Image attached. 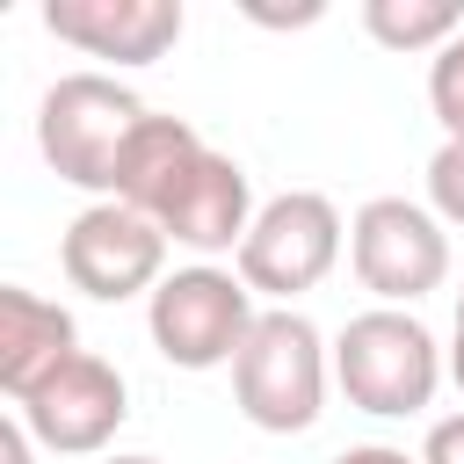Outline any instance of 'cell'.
<instances>
[{
	"instance_id": "5bb4252c",
	"label": "cell",
	"mask_w": 464,
	"mask_h": 464,
	"mask_svg": "<svg viewBox=\"0 0 464 464\" xmlns=\"http://www.w3.org/2000/svg\"><path fill=\"white\" fill-rule=\"evenodd\" d=\"M428 109H435L442 138H464V36H450L428 58Z\"/></svg>"
},
{
	"instance_id": "e0dca14e",
	"label": "cell",
	"mask_w": 464,
	"mask_h": 464,
	"mask_svg": "<svg viewBox=\"0 0 464 464\" xmlns=\"http://www.w3.org/2000/svg\"><path fill=\"white\" fill-rule=\"evenodd\" d=\"M29 450H36V435L22 428V413H7L0 420V464H29Z\"/></svg>"
},
{
	"instance_id": "4fadbf2b",
	"label": "cell",
	"mask_w": 464,
	"mask_h": 464,
	"mask_svg": "<svg viewBox=\"0 0 464 464\" xmlns=\"http://www.w3.org/2000/svg\"><path fill=\"white\" fill-rule=\"evenodd\" d=\"M362 29L384 51H442L450 36H464V7L457 0H362Z\"/></svg>"
},
{
	"instance_id": "9c48e42d",
	"label": "cell",
	"mask_w": 464,
	"mask_h": 464,
	"mask_svg": "<svg viewBox=\"0 0 464 464\" xmlns=\"http://www.w3.org/2000/svg\"><path fill=\"white\" fill-rule=\"evenodd\" d=\"M254 181H246V167L232 160V152H218V145H203L174 181H167V196L145 210L160 232H167V246H188V254H239L246 246V232H254Z\"/></svg>"
},
{
	"instance_id": "3957f363",
	"label": "cell",
	"mask_w": 464,
	"mask_h": 464,
	"mask_svg": "<svg viewBox=\"0 0 464 464\" xmlns=\"http://www.w3.org/2000/svg\"><path fill=\"white\" fill-rule=\"evenodd\" d=\"M145 116L152 109L116 72H65L36 102V152L51 160L58 181H72L94 203H109L116 196V167H123V145H130V130Z\"/></svg>"
},
{
	"instance_id": "ffe728a7",
	"label": "cell",
	"mask_w": 464,
	"mask_h": 464,
	"mask_svg": "<svg viewBox=\"0 0 464 464\" xmlns=\"http://www.w3.org/2000/svg\"><path fill=\"white\" fill-rule=\"evenodd\" d=\"M109 464H160V457H109Z\"/></svg>"
},
{
	"instance_id": "5b68a950",
	"label": "cell",
	"mask_w": 464,
	"mask_h": 464,
	"mask_svg": "<svg viewBox=\"0 0 464 464\" xmlns=\"http://www.w3.org/2000/svg\"><path fill=\"white\" fill-rule=\"evenodd\" d=\"M341 246H348L341 210L319 188H283V196H268L254 210V232H246V246L232 261H239V283L254 297L290 304V297H304V290H319L334 276Z\"/></svg>"
},
{
	"instance_id": "ba28073f",
	"label": "cell",
	"mask_w": 464,
	"mask_h": 464,
	"mask_svg": "<svg viewBox=\"0 0 464 464\" xmlns=\"http://www.w3.org/2000/svg\"><path fill=\"white\" fill-rule=\"evenodd\" d=\"M14 413H22V428L36 435V450H51V457H94V450H109L116 428L130 420V384H123V370H116L109 355L80 348V355H65L44 384H29V392L14 399Z\"/></svg>"
},
{
	"instance_id": "9a60e30c",
	"label": "cell",
	"mask_w": 464,
	"mask_h": 464,
	"mask_svg": "<svg viewBox=\"0 0 464 464\" xmlns=\"http://www.w3.org/2000/svg\"><path fill=\"white\" fill-rule=\"evenodd\" d=\"M428 210L442 225H464V138H442L428 160Z\"/></svg>"
},
{
	"instance_id": "52a82bcc",
	"label": "cell",
	"mask_w": 464,
	"mask_h": 464,
	"mask_svg": "<svg viewBox=\"0 0 464 464\" xmlns=\"http://www.w3.org/2000/svg\"><path fill=\"white\" fill-rule=\"evenodd\" d=\"M58 268L94 304L152 297L167 283V232L130 203H87L58 239Z\"/></svg>"
},
{
	"instance_id": "44dd1931",
	"label": "cell",
	"mask_w": 464,
	"mask_h": 464,
	"mask_svg": "<svg viewBox=\"0 0 464 464\" xmlns=\"http://www.w3.org/2000/svg\"><path fill=\"white\" fill-rule=\"evenodd\" d=\"M457 326H464V290H457Z\"/></svg>"
},
{
	"instance_id": "7a4b0ae2",
	"label": "cell",
	"mask_w": 464,
	"mask_h": 464,
	"mask_svg": "<svg viewBox=\"0 0 464 464\" xmlns=\"http://www.w3.org/2000/svg\"><path fill=\"white\" fill-rule=\"evenodd\" d=\"M334 348L297 304H268L232 362V399L261 435H304L326 413Z\"/></svg>"
},
{
	"instance_id": "ac0fdd59",
	"label": "cell",
	"mask_w": 464,
	"mask_h": 464,
	"mask_svg": "<svg viewBox=\"0 0 464 464\" xmlns=\"http://www.w3.org/2000/svg\"><path fill=\"white\" fill-rule=\"evenodd\" d=\"M334 464H420V457H406V450H392V442H355V450H341Z\"/></svg>"
},
{
	"instance_id": "2e32d148",
	"label": "cell",
	"mask_w": 464,
	"mask_h": 464,
	"mask_svg": "<svg viewBox=\"0 0 464 464\" xmlns=\"http://www.w3.org/2000/svg\"><path fill=\"white\" fill-rule=\"evenodd\" d=\"M420 464H464V413H442L420 442Z\"/></svg>"
},
{
	"instance_id": "8fae6325",
	"label": "cell",
	"mask_w": 464,
	"mask_h": 464,
	"mask_svg": "<svg viewBox=\"0 0 464 464\" xmlns=\"http://www.w3.org/2000/svg\"><path fill=\"white\" fill-rule=\"evenodd\" d=\"M65 355H80V326L65 304L22 290V283H0V392L22 399L29 384H44Z\"/></svg>"
},
{
	"instance_id": "277c9868",
	"label": "cell",
	"mask_w": 464,
	"mask_h": 464,
	"mask_svg": "<svg viewBox=\"0 0 464 464\" xmlns=\"http://www.w3.org/2000/svg\"><path fill=\"white\" fill-rule=\"evenodd\" d=\"M254 290L239 283V268L218 261H188L174 268L152 297H145V334L174 370H225L239 362L246 334H254Z\"/></svg>"
},
{
	"instance_id": "8992f818",
	"label": "cell",
	"mask_w": 464,
	"mask_h": 464,
	"mask_svg": "<svg viewBox=\"0 0 464 464\" xmlns=\"http://www.w3.org/2000/svg\"><path fill=\"white\" fill-rule=\"evenodd\" d=\"M348 268L377 304H420L428 290L450 283V225L428 203L406 196H370L348 218Z\"/></svg>"
},
{
	"instance_id": "7c38bea8",
	"label": "cell",
	"mask_w": 464,
	"mask_h": 464,
	"mask_svg": "<svg viewBox=\"0 0 464 464\" xmlns=\"http://www.w3.org/2000/svg\"><path fill=\"white\" fill-rule=\"evenodd\" d=\"M196 152H203V130L181 123V116H160V109H152V116L130 130V145H123V167H116V196H109V203L152 210V203L167 196V181H174Z\"/></svg>"
},
{
	"instance_id": "30bf717a",
	"label": "cell",
	"mask_w": 464,
	"mask_h": 464,
	"mask_svg": "<svg viewBox=\"0 0 464 464\" xmlns=\"http://www.w3.org/2000/svg\"><path fill=\"white\" fill-rule=\"evenodd\" d=\"M181 0H44V29L109 65H152L181 44Z\"/></svg>"
},
{
	"instance_id": "d6986e66",
	"label": "cell",
	"mask_w": 464,
	"mask_h": 464,
	"mask_svg": "<svg viewBox=\"0 0 464 464\" xmlns=\"http://www.w3.org/2000/svg\"><path fill=\"white\" fill-rule=\"evenodd\" d=\"M450 384L464 392V326H457V341H450Z\"/></svg>"
},
{
	"instance_id": "6da1fadb",
	"label": "cell",
	"mask_w": 464,
	"mask_h": 464,
	"mask_svg": "<svg viewBox=\"0 0 464 464\" xmlns=\"http://www.w3.org/2000/svg\"><path fill=\"white\" fill-rule=\"evenodd\" d=\"M450 377V355L435 348V334L399 312V304H370L355 312L341 334H334V384L348 392L355 413H377V420H413L435 406Z\"/></svg>"
}]
</instances>
